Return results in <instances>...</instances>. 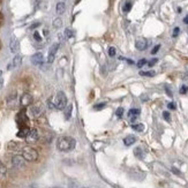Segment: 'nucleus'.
<instances>
[{
    "label": "nucleus",
    "instance_id": "nucleus-8",
    "mask_svg": "<svg viewBox=\"0 0 188 188\" xmlns=\"http://www.w3.org/2000/svg\"><path fill=\"white\" fill-rule=\"evenodd\" d=\"M38 137H39V135H38L37 129H30L29 134H28L27 137H25V141H27L28 143H35V142L38 140Z\"/></svg>",
    "mask_w": 188,
    "mask_h": 188
},
{
    "label": "nucleus",
    "instance_id": "nucleus-33",
    "mask_svg": "<svg viewBox=\"0 0 188 188\" xmlns=\"http://www.w3.org/2000/svg\"><path fill=\"white\" fill-rule=\"evenodd\" d=\"M159 49H161V45H156V46L151 50V54H156V53L159 51Z\"/></svg>",
    "mask_w": 188,
    "mask_h": 188
},
{
    "label": "nucleus",
    "instance_id": "nucleus-36",
    "mask_svg": "<svg viewBox=\"0 0 188 188\" xmlns=\"http://www.w3.org/2000/svg\"><path fill=\"white\" fill-rule=\"evenodd\" d=\"M179 31H180V29H179L178 27H175L174 30H173V37H177V36L179 35Z\"/></svg>",
    "mask_w": 188,
    "mask_h": 188
},
{
    "label": "nucleus",
    "instance_id": "nucleus-30",
    "mask_svg": "<svg viewBox=\"0 0 188 188\" xmlns=\"http://www.w3.org/2000/svg\"><path fill=\"white\" fill-rule=\"evenodd\" d=\"M115 114H117V117H119V118H121V117H122V114H123V109H122V107H119V109L117 110V112H115Z\"/></svg>",
    "mask_w": 188,
    "mask_h": 188
},
{
    "label": "nucleus",
    "instance_id": "nucleus-16",
    "mask_svg": "<svg viewBox=\"0 0 188 188\" xmlns=\"http://www.w3.org/2000/svg\"><path fill=\"white\" fill-rule=\"evenodd\" d=\"M72 111H73V105H72V104H69V105H67V106L65 107V118H66L67 120L71 118Z\"/></svg>",
    "mask_w": 188,
    "mask_h": 188
},
{
    "label": "nucleus",
    "instance_id": "nucleus-1",
    "mask_svg": "<svg viewBox=\"0 0 188 188\" xmlns=\"http://www.w3.org/2000/svg\"><path fill=\"white\" fill-rule=\"evenodd\" d=\"M75 144H76V141L71 136H61L57 141V148L59 151H62V152L73 150L75 148Z\"/></svg>",
    "mask_w": 188,
    "mask_h": 188
},
{
    "label": "nucleus",
    "instance_id": "nucleus-42",
    "mask_svg": "<svg viewBox=\"0 0 188 188\" xmlns=\"http://www.w3.org/2000/svg\"><path fill=\"white\" fill-rule=\"evenodd\" d=\"M1 75H3V71L0 69V77H1Z\"/></svg>",
    "mask_w": 188,
    "mask_h": 188
},
{
    "label": "nucleus",
    "instance_id": "nucleus-39",
    "mask_svg": "<svg viewBox=\"0 0 188 188\" xmlns=\"http://www.w3.org/2000/svg\"><path fill=\"white\" fill-rule=\"evenodd\" d=\"M4 87V80L1 79V77H0V89H1Z\"/></svg>",
    "mask_w": 188,
    "mask_h": 188
},
{
    "label": "nucleus",
    "instance_id": "nucleus-20",
    "mask_svg": "<svg viewBox=\"0 0 188 188\" xmlns=\"http://www.w3.org/2000/svg\"><path fill=\"white\" fill-rule=\"evenodd\" d=\"M15 101H16V92H13L11 96H8V98H7V103H8V105L12 106V102H13V104H14Z\"/></svg>",
    "mask_w": 188,
    "mask_h": 188
},
{
    "label": "nucleus",
    "instance_id": "nucleus-40",
    "mask_svg": "<svg viewBox=\"0 0 188 188\" xmlns=\"http://www.w3.org/2000/svg\"><path fill=\"white\" fill-rule=\"evenodd\" d=\"M183 22H185L186 24H188V15H187V16H186V17L183 19Z\"/></svg>",
    "mask_w": 188,
    "mask_h": 188
},
{
    "label": "nucleus",
    "instance_id": "nucleus-31",
    "mask_svg": "<svg viewBox=\"0 0 188 188\" xmlns=\"http://www.w3.org/2000/svg\"><path fill=\"white\" fill-rule=\"evenodd\" d=\"M115 52H117V51H115L114 47H110V49H109V55H110V57H114V55H115Z\"/></svg>",
    "mask_w": 188,
    "mask_h": 188
},
{
    "label": "nucleus",
    "instance_id": "nucleus-29",
    "mask_svg": "<svg viewBox=\"0 0 188 188\" xmlns=\"http://www.w3.org/2000/svg\"><path fill=\"white\" fill-rule=\"evenodd\" d=\"M34 38H35L37 42H41V41H42V37H41V35H39L38 31H35V33H34Z\"/></svg>",
    "mask_w": 188,
    "mask_h": 188
},
{
    "label": "nucleus",
    "instance_id": "nucleus-27",
    "mask_svg": "<svg viewBox=\"0 0 188 188\" xmlns=\"http://www.w3.org/2000/svg\"><path fill=\"white\" fill-rule=\"evenodd\" d=\"M155 72H140V75L142 76H155Z\"/></svg>",
    "mask_w": 188,
    "mask_h": 188
},
{
    "label": "nucleus",
    "instance_id": "nucleus-34",
    "mask_svg": "<svg viewBox=\"0 0 188 188\" xmlns=\"http://www.w3.org/2000/svg\"><path fill=\"white\" fill-rule=\"evenodd\" d=\"M157 61H158V59H156V58L152 59V60H150V61L148 62V66H149V67H152L153 65H156V62H157Z\"/></svg>",
    "mask_w": 188,
    "mask_h": 188
},
{
    "label": "nucleus",
    "instance_id": "nucleus-4",
    "mask_svg": "<svg viewBox=\"0 0 188 188\" xmlns=\"http://www.w3.org/2000/svg\"><path fill=\"white\" fill-rule=\"evenodd\" d=\"M29 112H30V115H33L34 118H38L43 113V104L42 103H37L35 105H31Z\"/></svg>",
    "mask_w": 188,
    "mask_h": 188
},
{
    "label": "nucleus",
    "instance_id": "nucleus-17",
    "mask_svg": "<svg viewBox=\"0 0 188 188\" xmlns=\"http://www.w3.org/2000/svg\"><path fill=\"white\" fill-rule=\"evenodd\" d=\"M132 128L135 131V132H143L144 131V125L143 123H134Z\"/></svg>",
    "mask_w": 188,
    "mask_h": 188
},
{
    "label": "nucleus",
    "instance_id": "nucleus-23",
    "mask_svg": "<svg viewBox=\"0 0 188 188\" xmlns=\"http://www.w3.org/2000/svg\"><path fill=\"white\" fill-rule=\"evenodd\" d=\"M65 37L66 38H72L73 37V30H71V29H66L65 30Z\"/></svg>",
    "mask_w": 188,
    "mask_h": 188
},
{
    "label": "nucleus",
    "instance_id": "nucleus-37",
    "mask_svg": "<svg viewBox=\"0 0 188 188\" xmlns=\"http://www.w3.org/2000/svg\"><path fill=\"white\" fill-rule=\"evenodd\" d=\"M165 91L167 92V95H169L170 97H172V96H173V93H172V91L170 90V88H169V87H165Z\"/></svg>",
    "mask_w": 188,
    "mask_h": 188
},
{
    "label": "nucleus",
    "instance_id": "nucleus-5",
    "mask_svg": "<svg viewBox=\"0 0 188 188\" xmlns=\"http://www.w3.org/2000/svg\"><path fill=\"white\" fill-rule=\"evenodd\" d=\"M20 104L22 107H28L30 106L31 104H33V96L30 95V93H23V95L21 96L20 98Z\"/></svg>",
    "mask_w": 188,
    "mask_h": 188
},
{
    "label": "nucleus",
    "instance_id": "nucleus-26",
    "mask_svg": "<svg viewBox=\"0 0 188 188\" xmlns=\"http://www.w3.org/2000/svg\"><path fill=\"white\" fill-rule=\"evenodd\" d=\"M147 64H148V62H147V60H145V59H141V60H139V62H137L136 65H137V67H139V68H141V67H143V66H144V65H147Z\"/></svg>",
    "mask_w": 188,
    "mask_h": 188
},
{
    "label": "nucleus",
    "instance_id": "nucleus-28",
    "mask_svg": "<svg viewBox=\"0 0 188 188\" xmlns=\"http://www.w3.org/2000/svg\"><path fill=\"white\" fill-rule=\"evenodd\" d=\"M179 92L181 93V95H185V93H187V92H188V87H187V85H181V88H180Z\"/></svg>",
    "mask_w": 188,
    "mask_h": 188
},
{
    "label": "nucleus",
    "instance_id": "nucleus-41",
    "mask_svg": "<svg viewBox=\"0 0 188 188\" xmlns=\"http://www.w3.org/2000/svg\"><path fill=\"white\" fill-rule=\"evenodd\" d=\"M38 25H39V23H36V24H34V25H33V27H31V28H33V29H34V28H36V27H38Z\"/></svg>",
    "mask_w": 188,
    "mask_h": 188
},
{
    "label": "nucleus",
    "instance_id": "nucleus-6",
    "mask_svg": "<svg viewBox=\"0 0 188 188\" xmlns=\"http://www.w3.org/2000/svg\"><path fill=\"white\" fill-rule=\"evenodd\" d=\"M59 43H54L52 44V46L50 47V51H49V57H47V62L49 64H52V62L54 61V57H55V53L57 51L59 50Z\"/></svg>",
    "mask_w": 188,
    "mask_h": 188
},
{
    "label": "nucleus",
    "instance_id": "nucleus-38",
    "mask_svg": "<svg viewBox=\"0 0 188 188\" xmlns=\"http://www.w3.org/2000/svg\"><path fill=\"white\" fill-rule=\"evenodd\" d=\"M41 1H42V0H34V3H35V6L37 7L39 4H41Z\"/></svg>",
    "mask_w": 188,
    "mask_h": 188
},
{
    "label": "nucleus",
    "instance_id": "nucleus-13",
    "mask_svg": "<svg viewBox=\"0 0 188 188\" xmlns=\"http://www.w3.org/2000/svg\"><path fill=\"white\" fill-rule=\"evenodd\" d=\"M136 140H137L136 136H134V135H128V136H126V137L123 139V143H125V145L129 147V145L134 144V143L136 142Z\"/></svg>",
    "mask_w": 188,
    "mask_h": 188
},
{
    "label": "nucleus",
    "instance_id": "nucleus-25",
    "mask_svg": "<svg viewBox=\"0 0 188 188\" xmlns=\"http://www.w3.org/2000/svg\"><path fill=\"white\" fill-rule=\"evenodd\" d=\"M105 103H101V104H96L95 106H93V109H95L96 111H101V110H103L104 107H105Z\"/></svg>",
    "mask_w": 188,
    "mask_h": 188
},
{
    "label": "nucleus",
    "instance_id": "nucleus-35",
    "mask_svg": "<svg viewBox=\"0 0 188 188\" xmlns=\"http://www.w3.org/2000/svg\"><path fill=\"white\" fill-rule=\"evenodd\" d=\"M167 107H169L170 110H175V109H177V105H175V103L171 102V103H169V104H167Z\"/></svg>",
    "mask_w": 188,
    "mask_h": 188
},
{
    "label": "nucleus",
    "instance_id": "nucleus-3",
    "mask_svg": "<svg viewBox=\"0 0 188 188\" xmlns=\"http://www.w3.org/2000/svg\"><path fill=\"white\" fill-rule=\"evenodd\" d=\"M22 156L28 162H35L38 159V152L36 149L31 147H23L22 148Z\"/></svg>",
    "mask_w": 188,
    "mask_h": 188
},
{
    "label": "nucleus",
    "instance_id": "nucleus-7",
    "mask_svg": "<svg viewBox=\"0 0 188 188\" xmlns=\"http://www.w3.org/2000/svg\"><path fill=\"white\" fill-rule=\"evenodd\" d=\"M31 62H33V65H35V66L43 65V62H44V55H43V53H41V52L35 53L33 57H31Z\"/></svg>",
    "mask_w": 188,
    "mask_h": 188
},
{
    "label": "nucleus",
    "instance_id": "nucleus-2",
    "mask_svg": "<svg viewBox=\"0 0 188 188\" xmlns=\"http://www.w3.org/2000/svg\"><path fill=\"white\" fill-rule=\"evenodd\" d=\"M53 104L54 109L57 110H65V107L67 106V97L65 93L62 91H59L53 98Z\"/></svg>",
    "mask_w": 188,
    "mask_h": 188
},
{
    "label": "nucleus",
    "instance_id": "nucleus-24",
    "mask_svg": "<svg viewBox=\"0 0 188 188\" xmlns=\"http://www.w3.org/2000/svg\"><path fill=\"white\" fill-rule=\"evenodd\" d=\"M134 153H135V156H136V157H140V158H142V157H143L141 148H136V149L134 150Z\"/></svg>",
    "mask_w": 188,
    "mask_h": 188
},
{
    "label": "nucleus",
    "instance_id": "nucleus-15",
    "mask_svg": "<svg viewBox=\"0 0 188 188\" xmlns=\"http://www.w3.org/2000/svg\"><path fill=\"white\" fill-rule=\"evenodd\" d=\"M29 132H30V129L28 128V127H22L20 131H19V133H17V136L19 137H27V135L29 134Z\"/></svg>",
    "mask_w": 188,
    "mask_h": 188
},
{
    "label": "nucleus",
    "instance_id": "nucleus-10",
    "mask_svg": "<svg viewBox=\"0 0 188 188\" xmlns=\"http://www.w3.org/2000/svg\"><path fill=\"white\" fill-rule=\"evenodd\" d=\"M21 64H22V55H20V54H16V55L13 58L12 62H11V64L8 65V69H12V68H16V67H19Z\"/></svg>",
    "mask_w": 188,
    "mask_h": 188
},
{
    "label": "nucleus",
    "instance_id": "nucleus-21",
    "mask_svg": "<svg viewBox=\"0 0 188 188\" xmlns=\"http://www.w3.org/2000/svg\"><path fill=\"white\" fill-rule=\"evenodd\" d=\"M61 25H62V20H61L60 17H57V19L53 21V27H54L55 29H59V28H61Z\"/></svg>",
    "mask_w": 188,
    "mask_h": 188
},
{
    "label": "nucleus",
    "instance_id": "nucleus-32",
    "mask_svg": "<svg viewBox=\"0 0 188 188\" xmlns=\"http://www.w3.org/2000/svg\"><path fill=\"white\" fill-rule=\"evenodd\" d=\"M163 117H164V119H165L166 121H170V120H171V118H170L171 115H170V113H169L167 111H165V112H163Z\"/></svg>",
    "mask_w": 188,
    "mask_h": 188
},
{
    "label": "nucleus",
    "instance_id": "nucleus-11",
    "mask_svg": "<svg viewBox=\"0 0 188 188\" xmlns=\"http://www.w3.org/2000/svg\"><path fill=\"white\" fill-rule=\"evenodd\" d=\"M9 49H11V52L12 53H17L19 52V50H20V43H19V41L15 37H12L11 38Z\"/></svg>",
    "mask_w": 188,
    "mask_h": 188
},
{
    "label": "nucleus",
    "instance_id": "nucleus-9",
    "mask_svg": "<svg viewBox=\"0 0 188 188\" xmlns=\"http://www.w3.org/2000/svg\"><path fill=\"white\" fill-rule=\"evenodd\" d=\"M12 163L15 167H22L24 166V163H25V159L23 158V156L21 155H15L13 156V158H12Z\"/></svg>",
    "mask_w": 188,
    "mask_h": 188
},
{
    "label": "nucleus",
    "instance_id": "nucleus-14",
    "mask_svg": "<svg viewBox=\"0 0 188 188\" xmlns=\"http://www.w3.org/2000/svg\"><path fill=\"white\" fill-rule=\"evenodd\" d=\"M65 9H66V5H65V3H58V4H57L55 12H57V14H58V15L64 14Z\"/></svg>",
    "mask_w": 188,
    "mask_h": 188
},
{
    "label": "nucleus",
    "instance_id": "nucleus-18",
    "mask_svg": "<svg viewBox=\"0 0 188 188\" xmlns=\"http://www.w3.org/2000/svg\"><path fill=\"white\" fill-rule=\"evenodd\" d=\"M140 113H141V110H140V109H132V110H129L128 115L133 118V117H137Z\"/></svg>",
    "mask_w": 188,
    "mask_h": 188
},
{
    "label": "nucleus",
    "instance_id": "nucleus-22",
    "mask_svg": "<svg viewBox=\"0 0 188 188\" xmlns=\"http://www.w3.org/2000/svg\"><path fill=\"white\" fill-rule=\"evenodd\" d=\"M131 9H132V3H126L123 5V7H122L123 13H128Z\"/></svg>",
    "mask_w": 188,
    "mask_h": 188
},
{
    "label": "nucleus",
    "instance_id": "nucleus-12",
    "mask_svg": "<svg viewBox=\"0 0 188 188\" xmlns=\"http://www.w3.org/2000/svg\"><path fill=\"white\" fill-rule=\"evenodd\" d=\"M148 45H149L148 41L147 39H143V38H140V39H137L135 42V47L137 50H140V51H144L148 47Z\"/></svg>",
    "mask_w": 188,
    "mask_h": 188
},
{
    "label": "nucleus",
    "instance_id": "nucleus-19",
    "mask_svg": "<svg viewBox=\"0 0 188 188\" xmlns=\"http://www.w3.org/2000/svg\"><path fill=\"white\" fill-rule=\"evenodd\" d=\"M6 174H7V169H6V166H5L4 164L0 163V178L6 177Z\"/></svg>",
    "mask_w": 188,
    "mask_h": 188
}]
</instances>
